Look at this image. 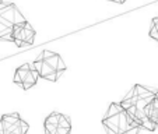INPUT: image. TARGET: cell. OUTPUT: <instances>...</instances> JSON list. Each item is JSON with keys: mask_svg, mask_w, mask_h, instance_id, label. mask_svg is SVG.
I'll use <instances>...</instances> for the list:
<instances>
[{"mask_svg": "<svg viewBox=\"0 0 158 134\" xmlns=\"http://www.w3.org/2000/svg\"><path fill=\"white\" fill-rule=\"evenodd\" d=\"M38 78H39V74H38V71H36L35 69H32L31 67V70H30V73H28V75L25 77V80L23 81V84H21V87L24 89H30L31 87H34L36 84V81H38Z\"/></svg>", "mask_w": 158, "mask_h": 134, "instance_id": "obj_7", "label": "cell"}, {"mask_svg": "<svg viewBox=\"0 0 158 134\" xmlns=\"http://www.w3.org/2000/svg\"><path fill=\"white\" fill-rule=\"evenodd\" d=\"M150 38L155 39L158 42V17L152 18V22H151V28H150V32H148Z\"/></svg>", "mask_w": 158, "mask_h": 134, "instance_id": "obj_10", "label": "cell"}, {"mask_svg": "<svg viewBox=\"0 0 158 134\" xmlns=\"http://www.w3.org/2000/svg\"><path fill=\"white\" fill-rule=\"evenodd\" d=\"M44 127H45V134H56V128L57 124H52V123H44Z\"/></svg>", "mask_w": 158, "mask_h": 134, "instance_id": "obj_13", "label": "cell"}, {"mask_svg": "<svg viewBox=\"0 0 158 134\" xmlns=\"http://www.w3.org/2000/svg\"><path fill=\"white\" fill-rule=\"evenodd\" d=\"M28 128H30V126H28V123L25 122V120L20 119L18 120V123L15 126H13L11 130L9 131V133L6 134H27Z\"/></svg>", "mask_w": 158, "mask_h": 134, "instance_id": "obj_8", "label": "cell"}, {"mask_svg": "<svg viewBox=\"0 0 158 134\" xmlns=\"http://www.w3.org/2000/svg\"><path fill=\"white\" fill-rule=\"evenodd\" d=\"M31 67L38 71L39 77L45 78V80H49V81H57L59 77L62 75V73L56 71V70H55L53 67H51L48 63H45L41 57H39L38 60H35V62L31 64Z\"/></svg>", "mask_w": 158, "mask_h": 134, "instance_id": "obj_2", "label": "cell"}, {"mask_svg": "<svg viewBox=\"0 0 158 134\" xmlns=\"http://www.w3.org/2000/svg\"><path fill=\"white\" fill-rule=\"evenodd\" d=\"M122 110H125L122 106H120V104H110L109 105V108H108V110H106V113H105V116H114V115H119Z\"/></svg>", "mask_w": 158, "mask_h": 134, "instance_id": "obj_9", "label": "cell"}, {"mask_svg": "<svg viewBox=\"0 0 158 134\" xmlns=\"http://www.w3.org/2000/svg\"><path fill=\"white\" fill-rule=\"evenodd\" d=\"M144 113L155 126H158V95L144 108Z\"/></svg>", "mask_w": 158, "mask_h": 134, "instance_id": "obj_5", "label": "cell"}, {"mask_svg": "<svg viewBox=\"0 0 158 134\" xmlns=\"http://www.w3.org/2000/svg\"><path fill=\"white\" fill-rule=\"evenodd\" d=\"M0 2H2V0H0Z\"/></svg>", "mask_w": 158, "mask_h": 134, "instance_id": "obj_15", "label": "cell"}, {"mask_svg": "<svg viewBox=\"0 0 158 134\" xmlns=\"http://www.w3.org/2000/svg\"><path fill=\"white\" fill-rule=\"evenodd\" d=\"M57 126H59V127H64V128H72V120H70L69 116H66V115L60 113Z\"/></svg>", "mask_w": 158, "mask_h": 134, "instance_id": "obj_11", "label": "cell"}, {"mask_svg": "<svg viewBox=\"0 0 158 134\" xmlns=\"http://www.w3.org/2000/svg\"><path fill=\"white\" fill-rule=\"evenodd\" d=\"M20 120L18 113H10V115H3L0 119V134H6L7 131L11 130L13 126H15Z\"/></svg>", "mask_w": 158, "mask_h": 134, "instance_id": "obj_4", "label": "cell"}, {"mask_svg": "<svg viewBox=\"0 0 158 134\" xmlns=\"http://www.w3.org/2000/svg\"><path fill=\"white\" fill-rule=\"evenodd\" d=\"M35 38V31L31 27L30 22H23V24H15L11 31V42H14L17 46H24V45H32Z\"/></svg>", "mask_w": 158, "mask_h": 134, "instance_id": "obj_1", "label": "cell"}, {"mask_svg": "<svg viewBox=\"0 0 158 134\" xmlns=\"http://www.w3.org/2000/svg\"><path fill=\"white\" fill-rule=\"evenodd\" d=\"M41 59L44 60L45 63H48L51 67H53L56 71H59V73L66 71L64 62H63V59L57 53H53V52H51V51H44L41 53Z\"/></svg>", "mask_w": 158, "mask_h": 134, "instance_id": "obj_3", "label": "cell"}, {"mask_svg": "<svg viewBox=\"0 0 158 134\" xmlns=\"http://www.w3.org/2000/svg\"><path fill=\"white\" fill-rule=\"evenodd\" d=\"M59 117H60L59 112H52V113L49 115L46 119H45V122H46V123H52V124H57V122H59Z\"/></svg>", "mask_w": 158, "mask_h": 134, "instance_id": "obj_12", "label": "cell"}, {"mask_svg": "<svg viewBox=\"0 0 158 134\" xmlns=\"http://www.w3.org/2000/svg\"><path fill=\"white\" fill-rule=\"evenodd\" d=\"M70 130H72V128H64V127H59V126H57L56 134H70Z\"/></svg>", "mask_w": 158, "mask_h": 134, "instance_id": "obj_14", "label": "cell"}, {"mask_svg": "<svg viewBox=\"0 0 158 134\" xmlns=\"http://www.w3.org/2000/svg\"><path fill=\"white\" fill-rule=\"evenodd\" d=\"M30 70H31V64H23L21 67H18V69L15 70V74H14L13 81H14L15 84H18V85H21L23 81L25 80V77L28 75Z\"/></svg>", "mask_w": 158, "mask_h": 134, "instance_id": "obj_6", "label": "cell"}]
</instances>
